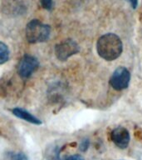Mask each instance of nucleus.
I'll list each match as a JSON object with an SVG mask.
<instances>
[{
    "label": "nucleus",
    "mask_w": 142,
    "mask_h": 160,
    "mask_svg": "<svg viewBox=\"0 0 142 160\" xmlns=\"http://www.w3.org/2000/svg\"><path fill=\"white\" fill-rule=\"evenodd\" d=\"M89 146H90L89 140L88 139L82 140V142H81V144H80V150H81L82 152H86V151L88 149Z\"/></svg>",
    "instance_id": "obj_11"
},
{
    "label": "nucleus",
    "mask_w": 142,
    "mask_h": 160,
    "mask_svg": "<svg viewBox=\"0 0 142 160\" xmlns=\"http://www.w3.org/2000/svg\"><path fill=\"white\" fill-rule=\"evenodd\" d=\"M48 160H61V158H59V155H58V152L57 151L56 155H55L54 157L52 158H51V159H48Z\"/></svg>",
    "instance_id": "obj_14"
},
{
    "label": "nucleus",
    "mask_w": 142,
    "mask_h": 160,
    "mask_svg": "<svg viewBox=\"0 0 142 160\" xmlns=\"http://www.w3.org/2000/svg\"><path fill=\"white\" fill-rule=\"evenodd\" d=\"M66 160H85L84 158L81 156L79 154H74V155H71L68 158H67Z\"/></svg>",
    "instance_id": "obj_12"
},
{
    "label": "nucleus",
    "mask_w": 142,
    "mask_h": 160,
    "mask_svg": "<svg viewBox=\"0 0 142 160\" xmlns=\"http://www.w3.org/2000/svg\"><path fill=\"white\" fill-rule=\"evenodd\" d=\"M10 160H27V157L22 152H17L12 155Z\"/></svg>",
    "instance_id": "obj_10"
},
{
    "label": "nucleus",
    "mask_w": 142,
    "mask_h": 160,
    "mask_svg": "<svg viewBox=\"0 0 142 160\" xmlns=\"http://www.w3.org/2000/svg\"><path fill=\"white\" fill-rule=\"evenodd\" d=\"M12 114L15 115L16 117L18 118L23 119L24 121L32 123V124L36 125H41L42 124V121L37 118V117H35L34 115H32V113H30L28 111L21 108H15L13 109H12Z\"/></svg>",
    "instance_id": "obj_7"
},
{
    "label": "nucleus",
    "mask_w": 142,
    "mask_h": 160,
    "mask_svg": "<svg viewBox=\"0 0 142 160\" xmlns=\"http://www.w3.org/2000/svg\"><path fill=\"white\" fill-rule=\"evenodd\" d=\"M133 8H136L138 6V0H128Z\"/></svg>",
    "instance_id": "obj_13"
},
{
    "label": "nucleus",
    "mask_w": 142,
    "mask_h": 160,
    "mask_svg": "<svg viewBox=\"0 0 142 160\" xmlns=\"http://www.w3.org/2000/svg\"><path fill=\"white\" fill-rule=\"evenodd\" d=\"M97 51L100 57L107 61H113L121 56L123 44L121 38L115 33H106L97 40Z\"/></svg>",
    "instance_id": "obj_1"
},
{
    "label": "nucleus",
    "mask_w": 142,
    "mask_h": 160,
    "mask_svg": "<svg viewBox=\"0 0 142 160\" xmlns=\"http://www.w3.org/2000/svg\"><path fill=\"white\" fill-rule=\"evenodd\" d=\"M39 67L38 60L29 54H25L19 61L17 65V72L22 78H27Z\"/></svg>",
    "instance_id": "obj_5"
},
{
    "label": "nucleus",
    "mask_w": 142,
    "mask_h": 160,
    "mask_svg": "<svg viewBox=\"0 0 142 160\" xmlns=\"http://www.w3.org/2000/svg\"><path fill=\"white\" fill-rule=\"evenodd\" d=\"M111 139L120 148H126L130 140L129 131L124 127L116 128L111 132Z\"/></svg>",
    "instance_id": "obj_6"
},
{
    "label": "nucleus",
    "mask_w": 142,
    "mask_h": 160,
    "mask_svg": "<svg viewBox=\"0 0 142 160\" xmlns=\"http://www.w3.org/2000/svg\"><path fill=\"white\" fill-rule=\"evenodd\" d=\"M51 34V27L44 24L38 19L31 20L26 26V39L30 43L46 42Z\"/></svg>",
    "instance_id": "obj_2"
},
{
    "label": "nucleus",
    "mask_w": 142,
    "mask_h": 160,
    "mask_svg": "<svg viewBox=\"0 0 142 160\" xmlns=\"http://www.w3.org/2000/svg\"><path fill=\"white\" fill-rule=\"evenodd\" d=\"M40 2H41L42 8L47 10H51L53 7L52 0H40Z\"/></svg>",
    "instance_id": "obj_9"
},
{
    "label": "nucleus",
    "mask_w": 142,
    "mask_h": 160,
    "mask_svg": "<svg viewBox=\"0 0 142 160\" xmlns=\"http://www.w3.org/2000/svg\"><path fill=\"white\" fill-rule=\"evenodd\" d=\"M130 73L125 67H119L115 70L110 78V84L115 90L121 91L129 86Z\"/></svg>",
    "instance_id": "obj_4"
},
{
    "label": "nucleus",
    "mask_w": 142,
    "mask_h": 160,
    "mask_svg": "<svg viewBox=\"0 0 142 160\" xmlns=\"http://www.w3.org/2000/svg\"><path fill=\"white\" fill-rule=\"evenodd\" d=\"M9 49L4 42H0V64H3L9 59Z\"/></svg>",
    "instance_id": "obj_8"
},
{
    "label": "nucleus",
    "mask_w": 142,
    "mask_h": 160,
    "mask_svg": "<svg viewBox=\"0 0 142 160\" xmlns=\"http://www.w3.org/2000/svg\"><path fill=\"white\" fill-rule=\"evenodd\" d=\"M55 54L60 61H66L80 51L79 45L72 39H66L55 46Z\"/></svg>",
    "instance_id": "obj_3"
}]
</instances>
